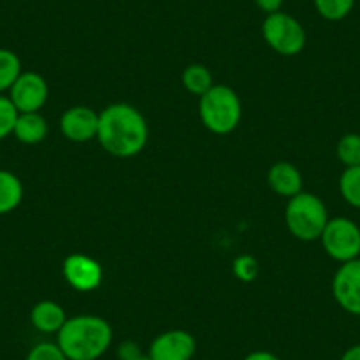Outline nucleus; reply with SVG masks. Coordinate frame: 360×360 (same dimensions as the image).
I'll return each instance as SVG.
<instances>
[{
    "label": "nucleus",
    "mask_w": 360,
    "mask_h": 360,
    "mask_svg": "<svg viewBox=\"0 0 360 360\" xmlns=\"http://www.w3.org/2000/svg\"><path fill=\"white\" fill-rule=\"evenodd\" d=\"M328 210L320 196L302 191L288 200L285 210L286 228L302 242L320 240L328 223Z\"/></svg>",
    "instance_id": "obj_4"
},
{
    "label": "nucleus",
    "mask_w": 360,
    "mask_h": 360,
    "mask_svg": "<svg viewBox=\"0 0 360 360\" xmlns=\"http://www.w3.org/2000/svg\"><path fill=\"white\" fill-rule=\"evenodd\" d=\"M99 113L89 106H72L60 117V133L72 143H86L98 136Z\"/></svg>",
    "instance_id": "obj_11"
},
{
    "label": "nucleus",
    "mask_w": 360,
    "mask_h": 360,
    "mask_svg": "<svg viewBox=\"0 0 360 360\" xmlns=\"http://www.w3.org/2000/svg\"><path fill=\"white\" fill-rule=\"evenodd\" d=\"M68 321L64 307L53 300H41L30 311V323L41 334H58Z\"/></svg>",
    "instance_id": "obj_13"
},
{
    "label": "nucleus",
    "mask_w": 360,
    "mask_h": 360,
    "mask_svg": "<svg viewBox=\"0 0 360 360\" xmlns=\"http://www.w3.org/2000/svg\"><path fill=\"white\" fill-rule=\"evenodd\" d=\"M113 342L110 321L96 314L68 318L57 334V345L68 360H99Z\"/></svg>",
    "instance_id": "obj_2"
},
{
    "label": "nucleus",
    "mask_w": 360,
    "mask_h": 360,
    "mask_svg": "<svg viewBox=\"0 0 360 360\" xmlns=\"http://www.w3.org/2000/svg\"><path fill=\"white\" fill-rule=\"evenodd\" d=\"M266 182L270 189L283 198L290 200L302 193V173L288 161H279L270 166L266 173Z\"/></svg>",
    "instance_id": "obj_12"
},
{
    "label": "nucleus",
    "mask_w": 360,
    "mask_h": 360,
    "mask_svg": "<svg viewBox=\"0 0 360 360\" xmlns=\"http://www.w3.org/2000/svg\"><path fill=\"white\" fill-rule=\"evenodd\" d=\"M23 189L22 180L9 169H0V216L11 214L23 202Z\"/></svg>",
    "instance_id": "obj_15"
},
{
    "label": "nucleus",
    "mask_w": 360,
    "mask_h": 360,
    "mask_svg": "<svg viewBox=\"0 0 360 360\" xmlns=\"http://www.w3.org/2000/svg\"><path fill=\"white\" fill-rule=\"evenodd\" d=\"M283 2H285V0H255L256 8H258L259 11L265 13V15H272V13L281 11Z\"/></svg>",
    "instance_id": "obj_25"
},
{
    "label": "nucleus",
    "mask_w": 360,
    "mask_h": 360,
    "mask_svg": "<svg viewBox=\"0 0 360 360\" xmlns=\"http://www.w3.org/2000/svg\"><path fill=\"white\" fill-rule=\"evenodd\" d=\"M25 360H68V356L64 355L57 342L43 341L29 349Z\"/></svg>",
    "instance_id": "obj_23"
},
{
    "label": "nucleus",
    "mask_w": 360,
    "mask_h": 360,
    "mask_svg": "<svg viewBox=\"0 0 360 360\" xmlns=\"http://www.w3.org/2000/svg\"><path fill=\"white\" fill-rule=\"evenodd\" d=\"M98 141L110 155L129 159L148 141V124L138 108L127 103L110 105L99 113Z\"/></svg>",
    "instance_id": "obj_1"
},
{
    "label": "nucleus",
    "mask_w": 360,
    "mask_h": 360,
    "mask_svg": "<svg viewBox=\"0 0 360 360\" xmlns=\"http://www.w3.org/2000/svg\"><path fill=\"white\" fill-rule=\"evenodd\" d=\"M48 96L50 89L46 79L36 71H23L8 92V98L18 113L39 112L46 105Z\"/></svg>",
    "instance_id": "obj_7"
},
{
    "label": "nucleus",
    "mask_w": 360,
    "mask_h": 360,
    "mask_svg": "<svg viewBox=\"0 0 360 360\" xmlns=\"http://www.w3.org/2000/svg\"><path fill=\"white\" fill-rule=\"evenodd\" d=\"M339 360H360V342L359 345L349 346V348L342 353Z\"/></svg>",
    "instance_id": "obj_27"
},
{
    "label": "nucleus",
    "mask_w": 360,
    "mask_h": 360,
    "mask_svg": "<svg viewBox=\"0 0 360 360\" xmlns=\"http://www.w3.org/2000/svg\"><path fill=\"white\" fill-rule=\"evenodd\" d=\"M134 360H150V359H148L147 355H141V356H138V359H134Z\"/></svg>",
    "instance_id": "obj_28"
},
{
    "label": "nucleus",
    "mask_w": 360,
    "mask_h": 360,
    "mask_svg": "<svg viewBox=\"0 0 360 360\" xmlns=\"http://www.w3.org/2000/svg\"><path fill=\"white\" fill-rule=\"evenodd\" d=\"M16 119H18V110L15 108L8 96L0 94V141L11 136Z\"/></svg>",
    "instance_id": "obj_22"
},
{
    "label": "nucleus",
    "mask_w": 360,
    "mask_h": 360,
    "mask_svg": "<svg viewBox=\"0 0 360 360\" xmlns=\"http://www.w3.org/2000/svg\"><path fill=\"white\" fill-rule=\"evenodd\" d=\"M62 274L72 290L82 293L94 292L103 283V266L96 258L82 252H72L62 263Z\"/></svg>",
    "instance_id": "obj_8"
},
{
    "label": "nucleus",
    "mask_w": 360,
    "mask_h": 360,
    "mask_svg": "<svg viewBox=\"0 0 360 360\" xmlns=\"http://www.w3.org/2000/svg\"><path fill=\"white\" fill-rule=\"evenodd\" d=\"M22 72V60L18 55L8 48H0V94L9 92Z\"/></svg>",
    "instance_id": "obj_17"
},
{
    "label": "nucleus",
    "mask_w": 360,
    "mask_h": 360,
    "mask_svg": "<svg viewBox=\"0 0 360 360\" xmlns=\"http://www.w3.org/2000/svg\"><path fill=\"white\" fill-rule=\"evenodd\" d=\"M231 272L242 283H252L259 274V263L255 256L240 255L231 263Z\"/></svg>",
    "instance_id": "obj_21"
},
{
    "label": "nucleus",
    "mask_w": 360,
    "mask_h": 360,
    "mask_svg": "<svg viewBox=\"0 0 360 360\" xmlns=\"http://www.w3.org/2000/svg\"><path fill=\"white\" fill-rule=\"evenodd\" d=\"M182 85L189 94L202 98L207 90L214 85L212 72L203 64H189L182 72Z\"/></svg>",
    "instance_id": "obj_16"
},
{
    "label": "nucleus",
    "mask_w": 360,
    "mask_h": 360,
    "mask_svg": "<svg viewBox=\"0 0 360 360\" xmlns=\"http://www.w3.org/2000/svg\"><path fill=\"white\" fill-rule=\"evenodd\" d=\"M13 136L23 145H37L48 136V122L39 112L18 113Z\"/></svg>",
    "instance_id": "obj_14"
},
{
    "label": "nucleus",
    "mask_w": 360,
    "mask_h": 360,
    "mask_svg": "<svg viewBox=\"0 0 360 360\" xmlns=\"http://www.w3.org/2000/svg\"><path fill=\"white\" fill-rule=\"evenodd\" d=\"M339 193L348 205L360 209V166H349L339 176Z\"/></svg>",
    "instance_id": "obj_18"
},
{
    "label": "nucleus",
    "mask_w": 360,
    "mask_h": 360,
    "mask_svg": "<svg viewBox=\"0 0 360 360\" xmlns=\"http://www.w3.org/2000/svg\"><path fill=\"white\" fill-rule=\"evenodd\" d=\"M335 155L345 165V168L360 166V134L346 133L345 136L339 138L338 147H335Z\"/></svg>",
    "instance_id": "obj_20"
},
{
    "label": "nucleus",
    "mask_w": 360,
    "mask_h": 360,
    "mask_svg": "<svg viewBox=\"0 0 360 360\" xmlns=\"http://www.w3.org/2000/svg\"><path fill=\"white\" fill-rule=\"evenodd\" d=\"M195 353V335L182 328H172L152 339L147 356L150 360H193Z\"/></svg>",
    "instance_id": "obj_10"
},
{
    "label": "nucleus",
    "mask_w": 360,
    "mask_h": 360,
    "mask_svg": "<svg viewBox=\"0 0 360 360\" xmlns=\"http://www.w3.org/2000/svg\"><path fill=\"white\" fill-rule=\"evenodd\" d=\"M318 15L327 22H341L353 11L355 0H313Z\"/></svg>",
    "instance_id": "obj_19"
},
{
    "label": "nucleus",
    "mask_w": 360,
    "mask_h": 360,
    "mask_svg": "<svg viewBox=\"0 0 360 360\" xmlns=\"http://www.w3.org/2000/svg\"><path fill=\"white\" fill-rule=\"evenodd\" d=\"M262 34L265 43L283 57H295L306 48L307 36L302 23L288 13H272L263 20Z\"/></svg>",
    "instance_id": "obj_5"
},
{
    "label": "nucleus",
    "mask_w": 360,
    "mask_h": 360,
    "mask_svg": "<svg viewBox=\"0 0 360 360\" xmlns=\"http://www.w3.org/2000/svg\"><path fill=\"white\" fill-rule=\"evenodd\" d=\"M117 353H119L120 360H134L138 359V356H141L140 346L133 341L122 342V345L119 346V349H117Z\"/></svg>",
    "instance_id": "obj_24"
},
{
    "label": "nucleus",
    "mask_w": 360,
    "mask_h": 360,
    "mask_svg": "<svg viewBox=\"0 0 360 360\" xmlns=\"http://www.w3.org/2000/svg\"><path fill=\"white\" fill-rule=\"evenodd\" d=\"M323 251L339 263L360 258V228L349 217L328 219L320 237Z\"/></svg>",
    "instance_id": "obj_6"
},
{
    "label": "nucleus",
    "mask_w": 360,
    "mask_h": 360,
    "mask_svg": "<svg viewBox=\"0 0 360 360\" xmlns=\"http://www.w3.org/2000/svg\"><path fill=\"white\" fill-rule=\"evenodd\" d=\"M332 295L342 311L360 316V258L339 265L332 278Z\"/></svg>",
    "instance_id": "obj_9"
},
{
    "label": "nucleus",
    "mask_w": 360,
    "mask_h": 360,
    "mask_svg": "<svg viewBox=\"0 0 360 360\" xmlns=\"http://www.w3.org/2000/svg\"><path fill=\"white\" fill-rule=\"evenodd\" d=\"M244 360H279V356L272 352H266V349H256V352L245 355Z\"/></svg>",
    "instance_id": "obj_26"
},
{
    "label": "nucleus",
    "mask_w": 360,
    "mask_h": 360,
    "mask_svg": "<svg viewBox=\"0 0 360 360\" xmlns=\"http://www.w3.org/2000/svg\"><path fill=\"white\" fill-rule=\"evenodd\" d=\"M200 119L214 134H230L242 119V103L231 86L212 85L200 98Z\"/></svg>",
    "instance_id": "obj_3"
}]
</instances>
